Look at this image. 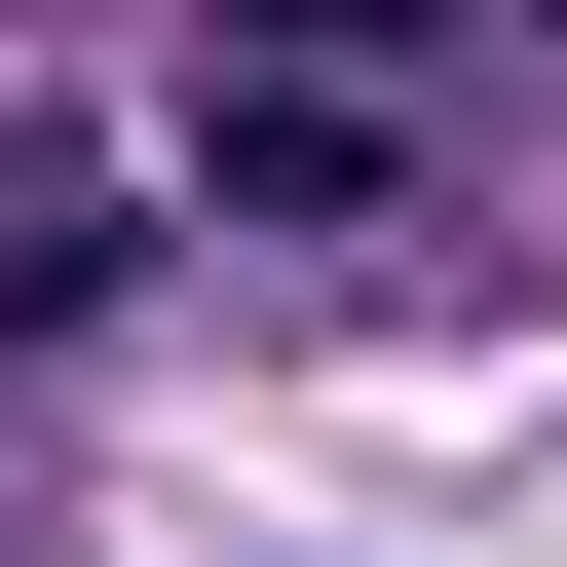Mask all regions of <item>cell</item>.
<instances>
[{
	"mask_svg": "<svg viewBox=\"0 0 567 567\" xmlns=\"http://www.w3.org/2000/svg\"><path fill=\"white\" fill-rule=\"evenodd\" d=\"M189 189H265V227H341V189H379V76H227V114H189Z\"/></svg>",
	"mask_w": 567,
	"mask_h": 567,
	"instance_id": "6da1fadb",
	"label": "cell"
},
{
	"mask_svg": "<svg viewBox=\"0 0 567 567\" xmlns=\"http://www.w3.org/2000/svg\"><path fill=\"white\" fill-rule=\"evenodd\" d=\"M416 39H529V0H227V76H416Z\"/></svg>",
	"mask_w": 567,
	"mask_h": 567,
	"instance_id": "7a4b0ae2",
	"label": "cell"
},
{
	"mask_svg": "<svg viewBox=\"0 0 567 567\" xmlns=\"http://www.w3.org/2000/svg\"><path fill=\"white\" fill-rule=\"evenodd\" d=\"M114 303V189H0V341H76Z\"/></svg>",
	"mask_w": 567,
	"mask_h": 567,
	"instance_id": "3957f363",
	"label": "cell"
},
{
	"mask_svg": "<svg viewBox=\"0 0 567 567\" xmlns=\"http://www.w3.org/2000/svg\"><path fill=\"white\" fill-rule=\"evenodd\" d=\"M529 39H567V0H529Z\"/></svg>",
	"mask_w": 567,
	"mask_h": 567,
	"instance_id": "277c9868",
	"label": "cell"
}]
</instances>
